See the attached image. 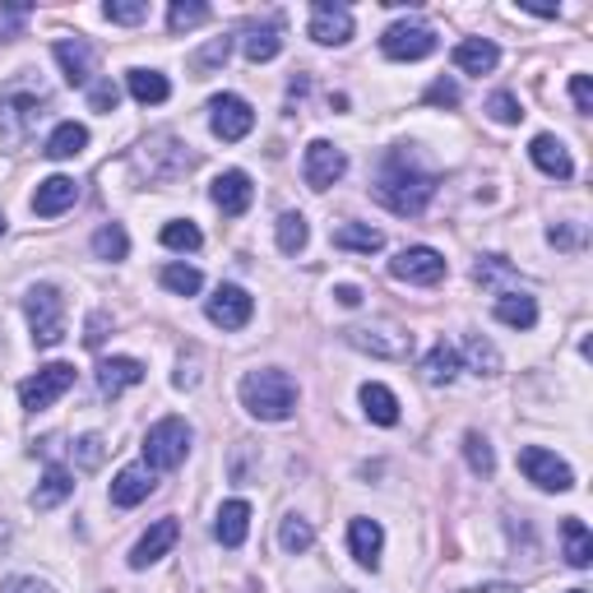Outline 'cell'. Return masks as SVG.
Masks as SVG:
<instances>
[{
  "instance_id": "16",
  "label": "cell",
  "mask_w": 593,
  "mask_h": 593,
  "mask_svg": "<svg viewBox=\"0 0 593 593\" xmlns=\"http://www.w3.org/2000/svg\"><path fill=\"white\" fill-rule=\"evenodd\" d=\"M176 538H182V524H176L172 515H167V520H158V524H149L144 538L130 547V570H149V566H158V561H163L167 551L176 547Z\"/></svg>"
},
{
  "instance_id": "3",
  "label": "cell",
  "mask_w": 593,
  "mask_h": 593,
  "mask_svg": "<svg viewBox=\"0 0 593 593\" xmlns=\"http://www.w3.org/2000/svg\"><path fill=\"white\" fill-rule=\"evenodd\" d=\"M43 112H47V93L43 89L10 84L5 93H0V140H5L10 149L28 144L37 121H43Z\"/></svg>"
},
{
  "instance_id": "39",
  "label": "cell",
  "mask_w": 593,
  "mask_h": 593,
  "mask_svg": "<svg viewBox=\"0 0 593 593\" xmlns=\"http://www.w3.org/2000/svg\"><path fill=\"white\" fill-rule=\"evenodd\" d=\"M158 279H163V288L176 292V296H195L205 288V279H200V269H195V265H163Z\"/></svg>"
},
{
  "instance_id": "56",
  "label": "cell",
  "mask_w": 593,
  "mask_h": 593,
  "mask_svg": "<svg viewBox=\"0 0 593 593\" xmlns=\"http://www.w3.org/2000/svg\"><path fill=\"white\" fill-rule=\"evenodd\" d=\"M570 593H589V589H570Z\"/></svg>"
},
{
  "instance_id": "37",
  "label": "cell",
  "mask_w": 593,
  "mask_h": 593,
  "mask_svg": "<svg viewBox=\"0 0 593 593\" xmlns=\"http://www.w3.org/2000/svg\"><path fill=\"white\" fill-rule=\"evenodd\" d=\"M464 460L478 478H491V473H497V454H491V441L482 437V431H468L464 437Z\"/></svg>"
},
{
  "instance_id": "48",
  "label": "cell",
  "mask_w": 593,
  "mask_h": 593,
  "mask_svg": "<svg viewBox=\"0 0 593 593\" xmlns=\"http://www.w3.org/2000/svg\"><path fill=\"white\" fill-rule=\"evenodd\" d=\"M427 103H437V107H460V84H454V79H437V84L427 89Z\"/></svg>"
},
{
  "instance_id": "9",
  "label": "cell",
  "mask_w": 593,
  "mask_h": 593,
  "mask_svg": "<svg viewBox=\"0 0 593 593\" xmlns=\"http://www.w3.org/2000/svg\"><path fill=\"white\" fill-rule=\"evenodd\" d=\"M344 172H348V153H344L339 144H329V140H311V144H306V153H302V176H306L311 190L339 186Z\"/></svg>"
},
{
  "instance_id": "31",
  "label": "cell",
  "mask_w": 593,
  "mask_h": 593,
  "mask_svg": "<svg viewBox=\"0 0 593 593\" xmlns=\"http://www.w3.org/2000/svg\"><path fill=\"white\" fill-rule=\"evenodd\" d=\"M242 51H246V61H251V66H265V61H274V56L283 51V28H279V24L251 28V33H246V43H242Z\"/></svg>"
},
{
  "instance_id": "19",
  "label": "cell",
  "mask_w": 593,
  "mask_h": 593,
  "mask_svg": "<svg viewBox=\"0 0 593 593\" xmlns=\"http://www.w3.org/2000/svg\"><path fill=\"white\" fill-rule=\"evenodd\" d=\"M528 158H533V167L557 176V182H570V176H575V158H570V149L557 140V135H533Z\"/></svg>"
},
{
  "instance_id": "35",
  "label": "cell",
  "mask_w": 593,
  "mask_h": 593,
  "mask_svg": "<svg viewBox=\"0 0 593 593\" xmlns=\"http://www.w3.org/2000/svg\"><path fill=\"white\" fill-rule=\"evenodd\" d=\"M93 255L97 260H126L130 255V236H126V228L121 223H103L93 232Z\"/></svg>"
},
{
  "instance_id": "11",
  "label": "cell",
  "mask_w": 593,
  "mask_h": 593,
  "mask_svg": "<svg viewBox=\"0 0 593 593\" xmlns=\"http://www.w3.org/2000/svg\"><path fill=\"white\" fill-rule=\"evenodd\" d=\"M209 126H213V135H219L223 144H236V140H246V135L255 130V112H251L246 97L219 93L209 103Z\"/></svg>"
},
{
  "instance_id": "4",
  "label": "cell",
  "mask_w": 593,
  "mask_h": 593,
  "mask_svg": "<svg viewBox=\"0 0 593 593\" xmlns=\"http://www.w3.org/2000/svg\"><path fill=\"white\" fill-rule=\"evenodd\" d=\"M24 311H28V325H33V344L37 348H56V344L66 339V296H61V288L33 283L24 292Z\"/></svg>"
},
{
  "instance_id": "54",
  "label": "cell",
  "mask_w": 593,
  "mask_h": 593,
  "mask_svg": "<svg viewBox=\"0 0 593 593\" xmlns=\"http://www.w3.org/2000/svg\"><path fill=\"white\" fill-rule=\"evenodd\" d=\"M478 593H520V589H505V584H497V589H478Z\"/></svg>"
},
{
  "instance_id": "36",
  "label": "cell",
  "mask_w": 593,
  "mask_h": 593,
  "mask_svg": "<svg viewBox=\"0 0 593 593\" xmlns=\"http://www.w3.org/2000/svg\"><path fill=\"white\" fill-rule=\"evenodd\" d=\"M311 543H315V528H311V520H302V515H288V520L279 524V547L288 551V557H302V551H311Z\"/></svg>"
},
{
  "instance_id": "23",
  "label": "cell",
  "mask_w": 593,
  "mask_h": 593,
  "mask_svg": "<svg viewBox=\"0 0 593 593\" xmlns=\"http://www.w3.org/2000/svg\"><path fill=\"white\" fill-rule=\"evenodd\" d=\"M251 533V505L246 501H223L219 515H213V538L223 547H242Z\"/></svg>"
},
{
  "instance_id": "20",
  "label": "cell",
  "mask_w": 593,
  "mask_h": 593,
  "mask_svg": "<svg viewBox=\"0 0 593 593\" xmlns=\"http://www.w3.org/2000/svg\"><path fill=\"white\" fill-rule=\"evenodd\" d=\"M97 389L107 394V399H116V394H126L144 381V362H135V358H103L97 362Z\"/></svg>"
},
{
  "instance_id": "46",
  "label": "cell",
  "mask_w": 593,
  "mask_h": 593,
  "mask_svg": "<svg viewBox=\"0 0 593 593\" xmlns=\"http://www.w3.org/2000/svg\"><path fill=\"white\" fill-rule=\"evenodd\" d=\"M103 454H107V441H103V437H79V441H74L79 468H97V464H103Z\"/></svg>"
},
{
  "instance_id": "38",
  "label": "cell",
  "mask_w": 593,
  "mask_h": 593,
  "mask_svg": "<svg viewBox=\"0 0 593 593\" xmlns=\"http://www.w3.org/2000/svg\"><path fill=\"white\" fill-rule=\"evenodd\" d=\"M306 242H311V228H306V219H302V213H283V219H279V251L283 255H302L306 251Z\"/></svg>"
},
{
  "instance_id": "2",
  "label": "cell",
  "mask_w": 593,
  "mask_h": 593,
  "mask_svg": "<svg viewBox=\"0 0 593 593\" xmlns=\"http://www.w3.org/2000/svg\"><path fill=\"white\" fill-rule=\"evenodd\" d=\"M242 408L260 422H288L296 412V381L283 367H260L242 375Z\"/></svg>"
},
{
  "instance_id": "25",
  "label": "cell",
  "mask_w": 593,
  "mask_h": 593,
  "mask_svg": "<svg viewBox=\"0 0 593 593\" xmlns=\"http://www.w3.org/2000/svg\"><path fill=\"white\" fill-rule=\"evenodd\" d=\"M454 66L464 74H491L501 66V51H497V43H487V37H468V43L454 47Z\"/></svg>"
},
{
  "instance_id": "55",
  "label": "cell",
  "mask_w": 593,
  "mask_h": 593,
  "mask_svg": "<svg viewBox=\"0 0 593 593\" xmlns=\"http://www.w3.org/2000/svg\"><path fill=\"white\" fill-rule=\"evenodd\" d=\"M0 236H5V213H0Z\"/></svg>"
},
{
  "instance_id": "40",
  "label": "cell",
  "mask_w": 593,
  "mask_h": 593,
  "mask_svg": "<svg viewBox=\"0 0 593 593\" xmlns=\"http://www.w3.org/2000/svg\"><path fill=\"white\" fill-rule=\"evenodd\" d=\"M163 246H167V251H200V246H205V232L195 228L190 219H172V223L163 228Z\"/></svg>"
},
{
  "instance_id": "33",
  "label": "cell",
  "mask_w": 593,
  "mask_h": 593,
  "mask_svg": "<svg viewBox=\"0 0 593 593\" xmlns=\"http://www.w3.org/2000/svg\"><path fill=\"white\" fill-rule=\"evenodd\" d=\"M464 362L478 375H501V352L491 339H482V334H468L464 339Z\"/></svg>"
},
{
  "instance_id": "51",
  "label": "cell",
  "mask_w": 593,
  "mask_h": 593,
  "mask_svg": "<svg viewBox=\"0 0 593 593\" xmlns=\"http://www.w3.org/2000/svg\"><path fill=\"white\" fill-rule=\"evenodd\" d=\"M107 325H112V315H107V311H93V315H89V329H84V344H89V348H103Z\"/></svg>"
},
{
  "instance_id": "26",
  "label": "cell",
  "mask_w": 593,
  "mask_h": 593,
  "mask_svg": "<svg viewBox=\"0 0 593 593\" xmlns=\"http://www.w3.org/2000/svg\"><path fill=\"white\" fill-rule=\"evenodd\" d=\"M126 89H130V97H135L140 107H158V103H167V97H172L167 74H163V70H144V66L126 74Z\"/></svg>"
},
{
  "instance_id": "44",
  "label": "cell",
  "mask_w": 593,
  "mask_h": 593,
  "mask_svg": "<svg viewBox=\"0 0 593 593\" xmlns=\"http://www.w3.org/2000/svg\"><path fill=\"white\" fill-rule=\"evenodd\" d=\"M28 14H33V5H24V0H10V5H0V43H10V37L24 33Z\"/></svg>"
},
{
  "instance_id": "57",
  "label": "cell",
  "mask_w": 593,
  "mask_h": 593,
  "mask_svg": "<svg viewBox=\"0 0 593 593\" xmlns=\"http://www.w3.org/2000/svg\"><path fill=\"white\" fill-rule=\"evenodd\" d=\"M344 593H348V589H344Z\"/></svg>"
},
{
  "instance_id": "24",
  "label": "cell",
  "mask_w": 593,
  "mask_h": 593,
  "mask_svg": "<svg viewBox=\"0 0 593 593\" xmlns=\"http://www.w3.org/2000/svg\"><path fill=\"white\" fill-rule=\"evenodd\" d=\"M70 491H74V473H70L66 464H51V468L43 473V482H37V491L28 497V505H33V510H56V505L70 497Z\"/></svg>"
},
{
  "instance_id": "7",
  "label": "cell",
  "mask_w": 593,
  "mask_h": 593,
  "mask_svg": "<svg viewBox=\"0 0 593 593\" xmlns=\"http://www.w3.org/2000/svg\"><path fill=\"white\" fill-rule=\"evenodd\" d=\"M70 385H74V367L70 362H47L19 385V404H24L28 412H43L61 399V394H70Z\"/></svg>"
},
{
  "instance_id": "14",
  "label": "cell",
  "mask_w": 593,
  "mask_h": 593,
  "mask_svg": "<svg viewBox=\"0 0 593 593\" xmlns=\"http://www.w3.org/2000/svg\"><path fill=\"white\" fill-rule=\"evenodd\" d=\"M51 56H56V66H61V74L70 79L74 89L93 84V74H97V47L89 43V37H61V43L51 47Z\"/></svg>"
},
{
  "instance_id": "18",
  "label": "cell",
  "mask_w": 593,
  "mask_h": 593,
  "mask_svg": "<svg viewBox=\"0 0 593 593\" xmlns=\"http://www.w3.org/2000/svg\"><path fill=\"white\" fill-rule=\"evenodd\" d=\"M209 200L219 205L228 219H236V213H246L251 200H255V186H251V176L246 172H223V176H213V186H209Z\"/></svg>"
},
{
  "instance_id": "27",
  "label": "cell",
  "mask_w": 593,
  "mask_h": 593,
  "mask_svg": "<svg viewBox=\"0 0 593 593\" xmlns=\"http://www.w3.org/2000/svg\"><path fill=\"white\" fill-rule=\"evenodd\" d=\"M491 311H497V321L510 325V329H533L538 325V302H533L528 292H501Z\"/></svg>"
},
{
  "instance_id": "41",
  "label": "cell",
  "mask_w": 593,
  "mask_h": 593,
  "mask_svg": "<svg viewBox=\"0 0 593 593\" xmlns=\"http://www.w3.org/2000/svg\"><path fill=\"white\" fill-rule=\"evenodd\" d=\"M205 19H209V5H200V0H172L167 28H172V33H186V28H200Z\"/></svg>"
},
{
  "instance_id": "45",
  "label": "cell",
  "mask_w": 593,
  "mask_h": 593,
  "mask_svg": "<svg viewBox=\"0 0 593 593\" xmlns=\"http://www.w3.org/2000/svg\"><path fill=\"white\" fill-rule=\"evenodd\" d=\"M103 14L112 19V24H144L149 5H144V0H107Z\"/></svg>"
},
{
  "instance_id": "30",
  "label": "cell",
  "mask_w": 593,
  "mask_h": 593,
  "mask_svg": "<svg viewBox=\"0 0 593 593\" xmlns=\"http://www.w3.org/2000/svg\"><path fill=\"white\" fill-rule=\"evenodd\" d=\"M561 543H566V561L575 566V570H589L593 566V533L584 520H561Z\"/></svg>"
},
{
  "instance_id": "47",
  "label": "cell",
  "mask_w": 593,
  "mask_h": 593,
  "mask_svg": "<svg viewBox=\"0 0 593 593\" xmlns=\"http://www.w3.org/2000/svg\"><path fill=\"white\" fill-rule=\"evenodd\" d=\"M116 103H121V89H116L112 79H103V84L89 89V107L93 112H116Z\"/></svg>"
},
{
  "instance_id": "1",
  "label": "cell",
  "mask_w": 593,
  "mask_h": 593,
  "mask_svg": "<svg viewBox=\"0 0 593 593\" xmlns=\"http://www.w3.org/2000/svg\"><path fill=\"white\" fill-rule=\"evenodd\" d=\"M371 190L389 213H399V219H418V213L431 205V195H437V176L412 167L404 153H389V163L381 167Z\"/></svg>"
},
{
  "instance_id": "10",
  "label": "cell",
  "mask_w": 593,
  "mask_h": 593,
  "mask_svg": "<svg viewBox=\"0 0 593 593\" xmlns=\"http://www.w3.org/2000/svg\"><path fill=\"white\" fill-rule=\"evenodd\" d=\"M520 468H524V478L533 487H543V491H570V487H575V473H570V464L557 460V454L543 450V445H524L520 450Z\"/></svg>"
},
{
  "instance_id": "21",
  "label": "cell",
  "mask_w": 593,
  "mask_h": 593,
  "mask_svg": "<svg viewBox=\"0 0 593 593\" xmlns=\"http://www.w3.org/2000/svg\"><path fill=\"white\" fill-rule=\"evenodd\" d=\"M74 200H79L74 176H47V182H37L33 213H37V219H56V213H66Z\"/></svg>"
},
{
  "instance_id": "5",
  "label": "cell",
  "mask_w": 593,
  "mask_h": 593,
  "mask_svg": "<svg viewBox=\"0 0 593 593\" xmlns=\"http://www.w3.org/2000/svg\"><path fill=\"white\" fill-rule=\"evenodd\" d=\"M190 422L186 418H163V422H153L149 427V437H144V464L153 473H167V468H182L186 464V454H190Z\"/></svg>"
},
{
  "instance_id": "34",
  "label": "cell",
  "mask_w": 593,
  "mask_h": 593,
  "mask_svg": "<svg viewBox=\"0 0 593 593\" xmlns=\"http://www.w3.org/2000/svg\"><path fill=\"white\" fill-rule=\"evenodd\" d=\"M334 246H339V251H362V255H371V251H381V246H385V236L375 232L371 223H344L339 232H334Z\"/></svg>"
},
{
  "instance_id": "6",
  "label": "cell",
  "mask_w": 593,
  "mask_h": 593,
  "mask_svg": "<svg viewBox=\"0 0 593 593\" xmlns=\"http://www.w3.org/2000/svg\"><path fill=\"white\" fill-rule=\"evenodd\" d=\"M389 274L399 283H412V288H437L450 274V265H445V255L437 246H404L389 260Z\"/></svg>"
},
{
  "instance_id": "28",
  "label": "cell",
  "mask_w": 593,
  "mask_h": 593,
  "mask_svg": "<svg viewBox=\"0 0 593 593\" xmlns=\"http://www.w3.org/2000/svg\"><path fill=\"white\" fill-rule=\"evenodd\" d=\"M362 412H367L375 427H394V422H399V399H394L389 385L367 381V385H362Z\"/></svg>"
},
{
  "instance_id": "17",
  "label": "cell",
  "mask_w": 593,
  "mask_h": 593,
  "mask_svg": "<svg viewBox=\"0 0 593 593\" xmlns=\"http://www.w3.org/2000/svg\"><path fill=\"white\" fill-rule=\"evenodd\" d=\"M153 487H158V473H153L149 464H126V468L112 478V505H121V510L140 505V501L153 497Z\"/></svg>"
},
{
  "instance_id": "12",
  "label": "cell",
  "mask_w": 593,
  "mask_h": 593,
  "mask_svg": "<svg viewBox=\"0 0 593 593\" xmlns=\"http://www.w3.org/2000/svg\"><path fill=\"white\" fill-rule=\"evenodd\" d=\"M205 315L219 329H246L251 315H255V296L246 288H236V283H219V288H213V296L205 302Z\"/></svg>"
},
{
  "instance_id": "42",
  "label": "cell",
  "mask_w": 593,
  "mask_h": 593,
  "mask_svg": "<svg viewBox=\"0 0 593 593\" xmlns=\"http://www.w3.org/2000/svg\"><path fill=\"white\" fill-rule=\"evenodd\" d=\"M487 116H491V121H497V126H520L524 121V107H520V97L515 93H491L487 97Z\"/></svg>"
},
{
  "instance_id": "43",
  "label": "cell",
  "mask_w": 593,
  "mask_h": 593,
  "mask_svg": "<svg viewBox=\"0 0 593 593\" xmlns=\"http://www.w3.org/2000/svg\"><path fill=\"white\" fill-rule=\"evenodd\" d=\"M228 51H232V37H213V43H209L205 51H195V56H190L195 79H205L213 66H223V61H228Z\"/></svg>"
},
{
  "instance_id": "53",
  "label": "cell",
  "mask_w": 593,
  "mask_h": 593,
  "mask_svg": "<svg viewBox=\"0 0 593 593\" xmlns=\"http://www.w3.org/2000/svg\"><path fill=\"white\" fill-rule=\"evenodd\" d=\"M334 296H339V306H362V288H352V283H339V288H334Z\"/></svg>"
},
{
  "instance_id": "32",
  "label": "cell",
  "mask_w": 593,
  "mask_h": 593,
  "mask_svg": "<svg viewBox=\"0 0 593 593\" xmlns=\"http://www.w3.org/2000/svg\"><path fill=\"white\" fill-rule=\"evenodd\" d=\"M422 375H427V385H450L454 375H460V348H450V344H437L427 352V362H422Z\"/></svg>"
},
{
  "instance_id": "8",
  "label": "cell",
  "mask_w": 593,
  "mask_h": 593,
  "mask_svg": "<svg viewBox=\"0 0 593 593\" xmlns=\"http://www.w3.org/2000/svg\"><path fill=\"white\" fill-rule=\"evenodd\" d=\"M344 339L352 348L371 352V358H389V362H399L412 352V334H404L399 325H352V329H344Z\"/></svg>"
},
{
  "instance_id": "50",
  "label": "cell",
  "mask_w": 593,
  "mask_h": 593,
  "mask_svg": "<svg viewBox=\"0 0 593 593\" xmlns=\"http://www.w3.org/2000/svg\"><path fill=\"white\" fill-rule=\"evenodd\" d=\"M570 97H575V112H580V116L593 112V84H589V74H575V79H570Z\"/></svg>"
},
{
  "instance_id": "52",
  "label": "cell",
  "mask_w": 593,
  "mask_h": 593,
  "mask_svg": "<svg viewBox=\"0 0 593 593\" xmlns=\"http://www.w3.org/2000/svg\"><path fill=\"white\" fill-rule=\"evenodd\" d=\"M547 242H551V246H580V228H561V223H557V228L547 232Z\"/></svg>"
},
{
  "instance_id": "49",
  "label": "cell",
  "mask_w": 593,
  "mask_h": 593,
  "mask_svg": "<svg viewBox=\"0 0 593 593\" xmlns=\"http://www.w3.org/2000/svg\"><path fill=\"white\" fill-rule=\"evenodd\" d=\"M0 593H56V589L37 575H10L5 584H0Z\"/></svg>"
},
{
  "instance_id": "22",
  "label": "cell",
  "mask_w": 593,
  "mask_h": 593,
  "mask_svg": "<svg viewBox=\"0 0 593 593\" xmlns=\"http://www.w3.org/2000/svg\"><path fill=\"white\" fill-rule=\"evenodd\" d=\"M348 551H352V561L375 570L381 566V551H385V528L375 524V520H352L348 524Z\"/></svg>"
},
{
  "instance_id": "15",
  "label": "cell",
  "mask_w": 593,
  "mask_h": 593,
  "mask_svg": "<svg viewBox=\"0 0 593 593\" xmlns=\"http://www.w3.org/2000/svg\"><path fill=\"white\" fill-rule=\"evenodd\" d=\"M321 47H344L352 43V14L348 5H334V0H315L311 5V28H306Z\"/></svg>"
},
{
  "instance_id": "13",
  "label": "cell",
  "mask_w": 593,
  "mask_h": 593,
  "mask_svg": "<svg viewBox=\"0 0 593 593\" xmlns=\"http://www.w3.org/2000/svg\"><path fill=\"white\" fill-rule=\"evenodd\" d=\"M381 51L389 56V61H422V56L437 51V28H427V24H394L381 37Z\"/></svg>"
},
{
  "instance_id": "29",
  "label": "cell",
  "mask_w": 593,
  "mask_h": 593,
  "mask_svg": "<svg viewBox=\"0 0 593 593\" xmlns=\"http://www.w3.org/2000/svg\"><path fill=\"white\" fill-rule=\"evenodd\" d=\"M89 149V126H79V121H61L51 135H47V158H56V163H66V158H79Z\"/></svg>"
}]
</instances>
